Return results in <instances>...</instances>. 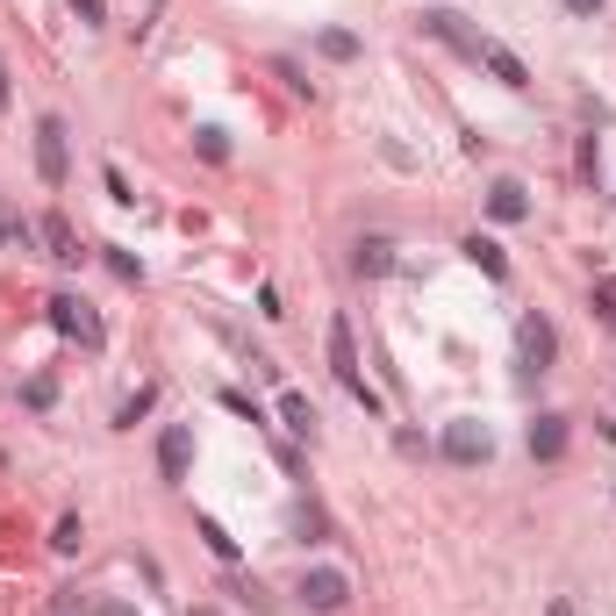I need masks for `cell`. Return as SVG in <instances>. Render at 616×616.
<instances>
[{"instance_id": "cell-8", "label": "cell", "mask_w": 616, "mask_h": 616, "mask_svg": "<svg viewBox=\"0 0 616 616\" xmlns=\"http://www.w3.org/2000/svg\"><path fill=\"white\" fill-rule=\"evenodd\" d=\"M36 237H44V251H51L58 266H79V258H86L79 251V230H72L65 215H44V223H36Z\"/></svg>"}, {"instance_id": "cell-10", "label": "cell", "mask_w": 616, "mask_h": 616, "mask_svg": "<svg viewBox=\"0 0 616 616\" xmlns=\"http://www.w3.org/2000/svg\"><path fill=\"white\" fill-rule=\"evenodd\" d=\"M480 65L495 72L502 86H516V94H523V86H531V72H523V58H516L509 44H480Z\"/></svg>"}, {"instance_id": "cell-16", "label": "cell", "mask_w": 616, "mask_h": 616, "mask_svg": "<svg viewBox=\"0 0 616 616\" xmlns=\"http://www.w3.org/2000/svg\"><path fill=\"white\" fill-rule=\"evenodd\" d=\"M294 531H301V545H323V538H330V516L316 509V502H301V509H294Z\"/></svg>"}, {"instance_id": "cell-23", "label": "cell", "mask_w": 616, "mask_h": 616, "mask_svg": "<svg viewBox=\"0 0 616 616\" xmlns=\"http://www.w3.org/2000/svg\"><path fill=\"white\" fill-rule=\"evenodd\" d=\"M72 15H79V22H94V29H101V22H108V0H72Z\"/></svg>"}, {"instance_id": "cell-3", "label": "cell", "mask_w": 616, "mask_h": 616, "mask_svg": "<svg viewBox=\"0 0 616 616\" xmlns=\"http://www.w3.org/2000/svg\"><path fill=\"white\" fill-rule=\"evenodd\" d=\"M330 366H337V380H344L352 394H359L366 409H380V394L366 387V373H359V344H352V323H344V316L330 323Z\"/></svg>"}, {"instance_id": "cell-21", "label": "cell", "mask_w": 616, "mask_h": 616, "mask_svg": "<svg viewBox=\"0 0 616 616\" xmlns=\"http://www.w3.org/2000/svg\"><path fill=\"white\" fill-rule=\"evenodd\" d=\"M194 144H201L208 165H223V158H230V137H223V130H194Z\"/></svg>"}, {"instance_id": "cell-29", "label": "cell", "mask_w": 616, "mask_h": 616, "mask_svg": "<svg viewBox=\"0 0 616 616\" xmlns=\"http://www.w3.org/2000/svg\"><path fill=\"white\" fill-rule=\"evenodd\" d=\"M201 616H208V609H201Z\"/></svg>"}, {"instance_id": "cell-15", "label": "cell", "mask_w": 616, "mask_h": 616, "mask_svg": "<svg viewBox=\"0 0 616 616\" xmlns=\"http://www.w3.org/2000/svg\"><path fill=\"white\" fill-rule=\"evenodd\" d=\"M359 273H366V280L394 273V244H387V237H366V244H359Z\"/></svg>"}, {"instance_id": "cell-18", "label": "cell", "mask_w": 616, "mask_h": 616, "mask_svg": "<svg viewBox=\"0 0 616 616\" xmlns=\"http://www.w3.org/2000/svg\"><path fill=\"white\" fill-rule=\"evenodd\" d=\"M151 402H158V387H137V394L115 409V430H137V416H151Z\"/></svg>"}, {"instance_id": "cell-22", "label": "cell", "mask_w": 616, "mask_h": 616, "mask_svg": "<svg viewBox=\"0 0 616 616\" xmlns=\"http://www.w3.org/2000/svg\"><path fill=\"white\" fill-rule=\"evenodd\" d=\"M58 552H79V516H58V538H51Z\"/></svg>"}, {"instance_id": "cell-5", "label": "cell", "mask_w": 616, "mask_h": 616, "mask_svg": "<svg viewBox=\"0 0 616 616\" xmlns=\"http://www.w3.org/2000/svg\"><path fill=\"white\" fill-rule=\"evenodd\" d=\"M36 172H44V187H65V122L58 115L36 122Z\"/></svg>"}, {"instance_id": "cell-1", "label": "cell", "mask_w": 616, "mask_h": 616, "mask_svg": "<svg viewBox=\"0 0 616 616\" xmlns=\"http://www.w3.org/2000/svg\"><path fill=\"white\" fill-rule=\"evenodd\" d=\"M552 359H559V337H552V323H545V316H523V323H516V366H523V380H538Z\"/></svg>"}, {"instance_id": "cell-24", "label": "cell", "mask_w": 616, "mask_h": 616, "mask_svg": "<svg viewBox=\"0 0 616 616\" xmlns=\"http://www.w3.org/2000/svg\"><path fill=\"white\" fill-rule=\"evenodd\" d=\"M273 72H280V79L294 86V94H308V79H301V65H294V58H273Z\"/></svg>"}, {"instance_id": "cell-7", "label": "cell", "mask_w": 616, "mask_h": 616, "mask_svg": "<svg viewBox=\"0 0 616 616\" xmlns=\"http://www.w3.org/2000/svg\"><path fill=\"white\" fill-rule=\"evenodd\" d=\"M187 466H194V430L187 423H165V438H158V473L187 480Z\"/></svg>"}, {"instance_id": "cell-17", "label": "cell", "mask_w": 616, "mask_h": 616, "mask_svg": "<svg viewBox=\"0 0 616 616\" xmlns=\"http://www.w3.org/2000/svg\"><path fill=\"white\" fill-rule=\"evenodd\" d=\"M316 51L337 58V65H352V58H359V36H352V29H323V36H316Z\"/></svg>"}, {"instance_id": "cell-20", "label": "cell", "mask_w": 616, "mask_h": 616, "mask_svg": "<svg viewBox=\"0 0 616 616\" xmlns=\"http://www.w3.org/2000/svg\"><path fill=\"white\" fill-rule=\"evenodd\" d=\"M22 402H29V409H51V402H58V380H51V373H36L29 387H22Z\"/></svg>"}, {"instance_id": "cell-26", "label": "cell", "mask_w": 616, "mask_h": 616, "mask_svg": "<svg viewBox=\"0 0 616 616\" xmlns=\"http://www.w3.org/2000/svg\"><path fill=\"white\" fill-rule=\"evenodd\" d=\"M559 8H566V15H595L602 0H559Z\"/></svg>"}, {"instance_id": "cell-28", "label": "cell", "mask_w": 616, "mask_h": 616, "mask_svg": "<svg viewBox=\"0 0 616 616\" xmlns=\"http://www.w3.org/2000/svg\"><path fill=\"white\" fill-rule=\"evenodd\" d=\"M0 108H8V65H0Z\"/></svg>"}, {"instance_id": "cell-14", "label": "cell", "mask_w": 616, "mask_h": 616, "mask_svg": "<svg viewBox=\"0 0 616 616\" xmlns=\"http://www.w3.org/2000/svg\"><path fill=\"white\" fill-rule=\"evenodd\" d=\"M430 36H445V44H459L466 58H480V36H466V15H423Z\"/></svg>"}, {"instance_id": "cell-25", "label": "cell", "mask_w": 616, "mask_h": 616, "mask_svg": "<svg viewBox=\"0 0 616 616\" xmlns=\"http://www.w3.org/2000/svg\"><path fill=\"white\" fill-rule=\"evenodd\" d=\"M595 316H602V323H616V287H602V294H595Z\"/></svg>"}, {"instance_id": "cell-13", "label": "cell", "mask_w": 616, "mask_h": 616, "mask_svg": "<svg viewBox=\"0 0 616 616\" xmlns=\"http://www.w3.org/2000/svg\"><path fill=\"white\" fill-rule=\"evenodd\" d=\"M280 423H287L294 430V438H316V409H308V394H280Z\"/></svg>"}, {"instance_id": "cell-6", "label": "cell", "mask_w": 616, "mask_h": 616, "mask_svg": "<svg viewBox=\"0 0 616 616\" xmlns=\"http://www.w3.org/2000/svg\"><path fill=\"white\" fill-rule=\"evenodd\" d=\"M51 323L65 330V337H79V344H101V316H94L79 294H51Z\"/></svg>"}, {"instance_id": "cell-11", "label": "cell", "mask_w": 616, "mask_h": 616, "mask_svg": "<svg viewBox=\"0 0 616 616\" xmlns=\"http://www.w3.org/2000/svg\"><path fill=\"white\" fill-rule=\"evenodd\" d=\"M523 438H531V459H559L566 452V416H538Z\"/></svg>"}, {"instance_id": "cell-19", "label": "cell", "mask_w": 616, "mask_h": 616, "mask_svg": "<svg viewBox=\"0 0 616 616\" xmlns=\"http://www.w3.org/2000/svg\"><path fill=\"white\" fill-rule=\"evenodd\" d=\"M201 545L215 552V559H237V538H230L223 523H215V516H201Z\"/></svg>"}, {"instance_id": "cell-9", "label": "cell", "mask_w": 616, "mask_h": 616, "mask_svg": "<svg viewBox=\"0 0 616 616\" xmlns=\"http://www.w3.org/2000/svg\"><path fill=\"white\" fill-rule=\"evenodd\" d=\"M488 215H495V223H523V215H531V194L516 187V180H495V187H488Z\"/></svg>"}, {"instance_id": "cell-4", "label": "cell", "mask_w": 616, "mask_h": 616, "mask_svg": "<svg viewBox=\"0 0 616 616\" xmlns=\"http://www.w3.org/2000/svg\"><path fill=\"white\" fill-rule=\"evenodd\" d=\"M301 602L316 616H337L344 602H352V581H344L337 566H316V574H301Z\"/></svg>"}, {"instance_id": "cell-12", "label": "cell", "mask_w": 616, "mask_h": 616, "mask_svg": "<svg viewBox=\"0 0 616 616\" xmlns=\"http://www.w3.org/2000/svg\"><path fill=\"white\" fill-rule=\"evenodd\" d=\"M466 258H473L488 280H509V258H502V244H495V237H466Z\"/></svg>"}, {"instance_id": "cell-2", "label": "cell", "mask_w": 616, "mask_h": 616, "mask_svg": "<svg viewBox=\"0 0 616 616\" xmlns=\"http://www.w3.org/2000/svg\"><path fill=\"white\" fill-rule=\"evenodd\" d=\"M445 459H452V466H488V459H495V430L473 423V416L445 423Z\"/></svg>"}, {"instance_id": "cell-27", "label": "cell", "mask_w": 616, "mask_h": 616, "mask_svg": "<svg viewBox=\"0 0 616 616\" xmlns=\"http://www.w3.org/2000/svg\"><path fill=\"white\" fill-rule=\"evenodd\" d=\"M545 616H574V602H566V595H559V602H552V609H545Z\"/></svg>"}]
</instances>
